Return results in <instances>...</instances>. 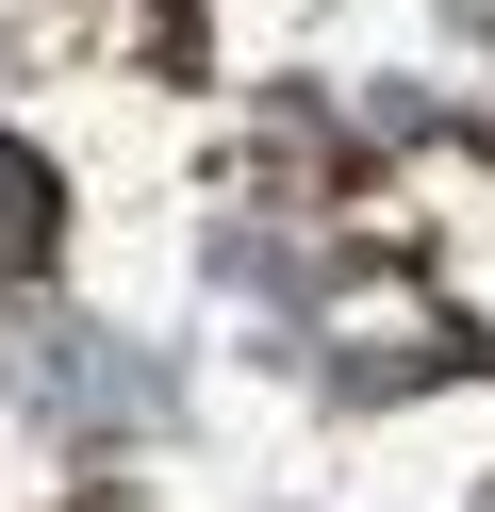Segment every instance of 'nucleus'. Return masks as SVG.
Instances as JSON below:
<instances>
[{
	"instance_id": "f257e3e1",
	"label": "nucleus",
	"mask_w": 495,
	"mask_h": 512,
	"mask_svg": "<svg viewBox=\"0 0 495 512\" xmlns=\"http://www.w3.org/2000/svg\"><path fill=\"white\" fill-rule=\"evenodd\" d=\"M50 232H66V199H50V166H33V149L0 133V281H33V265H50Z\"/></svg>"
}]
</instances>
